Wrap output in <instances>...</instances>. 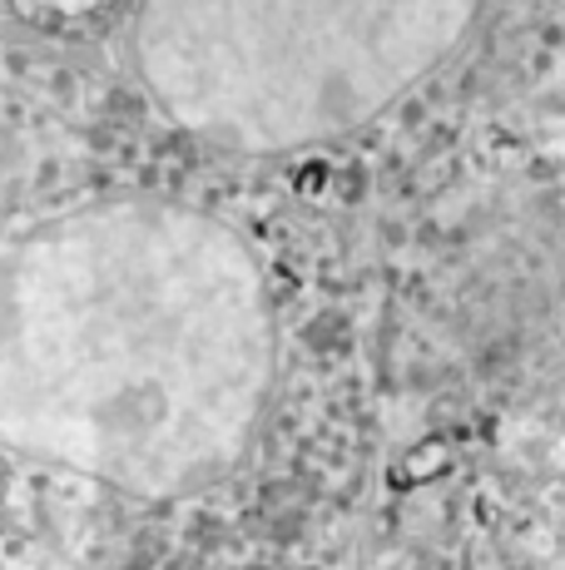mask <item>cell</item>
I'll return each instance as SVG.
<instances>
[{"label":"cell","mask_w":565,"mask_h":570,"mask_svg":"<svg viewBox=\"0 0 565 570\" xmlns=\"http://www.w3.org/2000/svg\"><path fill=\"white\" fill-rule=\"evenodd\" d=\"M274 377L254 254L184 204L119 199L0 248V446L139 497L219 476Z\"/></svg>","instance_id":"cell-1"},{"label":"cell","mask_w":565,"mask_h":570,"mask_svg":"<svg viewBox=\"0 0 565 570\" xmlns=\"http://www.w3.org/2000/svg\"><path fill=\"white\" fill-rule=\"evenodd\" d=\"M476 16L482 0H139L135 55L179 129L288 155L387 115Z\"/></svg>","instance_id":"cell-2"}]
</instances>
